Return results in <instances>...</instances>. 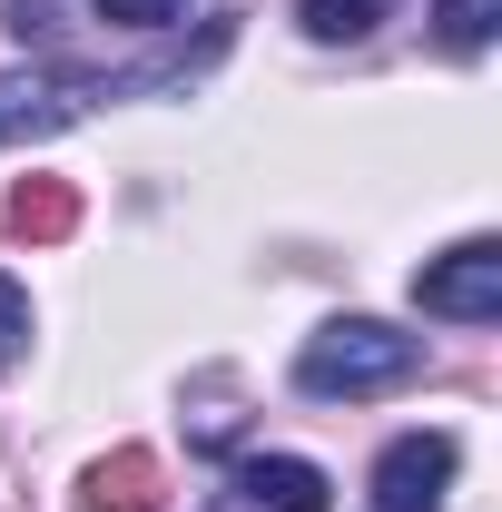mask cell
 Returning a JSON list of instances; mask_svg holds the SVG:
<instances>
[{
	"instance_id": "cell-9",
	"label": "cell",
	"mask_w": 502,
	"mask_h": 512,
	"mask_svg": "<svg viewBox=\"0 0 502 512\" xmlns=\"http://www.w3.org/2000/svg\"><path fill=\"white\" fill-rule=\"evenodd\" d=\"M493 20H502V0H434L443 50H483V40H493Z\"/></svg>"
},
{
	"instance_id": "cell-6",
	"label": "cell",
	"mask_w": 502,
	"mask_h": 512,
	"mask_svg": "<svg viewBox=\"0 0 502 512\" xmlns=\"http://www.w3.org/2000/svg\"><path fill=\"white\" fill-rule=\"evenodd\" d=\"M148 483H158V463L148 453H119V463L89 473V512H148Z\"/></svg>"
},
{
	"instance_id": "cell-3",
	"label": "cell",
	"mask_w": 502,
	"mask_h": 512,
	"mask_svg": "<svg viewBox=\"0 0 502 512\" xmlns=\"http://www.w3.org/2000/svg\"><path fill=\"white\" fill-rule=\"evenodd\" d=\"M453 434H394L375 453V512H443L453 493Z\"/></svg>"
},
{
	"instance_id": "cell-2",
	"label": "cell",
	"mask_w": 502,
	"mask_h": 512,
	"mask_svg": "<svg viewBox=\"0 0 502 512\" xmlns=\"http://www.w3.org/2000/svg\"><path fill=\"white\" fill-rule=\"evenodd\" d=\"M414 306L443 325H493L502 316V247L493 237H463L453 256H434L424 276H414Z\"/></svg>"
},
{
	"instance_id": "cell-1",
	"label": "cell",
	"mask_w": 502,
	"mask_h": 512,
	"mask_svg": "<svg viewBox=\"0 0 502 512\" xmlns=\"http://www.w3.org/2000/svg\"><path fill=\"white\" fill-rule=\"evenodd\" d=\"M414 375H424V335H404L384 316H335V325H315L306 355H296V384L325 394V404H365V394H394Z\"/></svg>"
},
{
	"instance_id": "cell-5",
	"label": "cell",
	"mask_w": 502,
	"mask_h": 512,
	"mask_svg": "<svg viewBox=\"0 0 502 512\" xmlns=\"http://www.w3.org/2000/svg\"><path fill=\"white\" fill-rule=\"evenodd\" d=\"M79 119L69 89H30V79H0V138H60Z\"/></svg>"
},
{
	"instance_id": "cell-4",
	"label": "cell",
	"mask_w": 502,
	"mask_h": 512,
	"mask_svg": "<svg viewBox=\"0 0 502 512\" xmlns=\"http://www.w3.org/2000/svg\"><path fill=\"white\" fill-rule=\"evenodd\" d=\"M237 493L256 512H325L335 503V483H325V463L306 453H247V473H237Z\"/></svg>"
},
{
	"instance_id": "cell-7",
	"label": "cell",
	"mask_w": 502,
	"mask_h": 512,
	"mask_svg": "<svg viewBox=\"0 0 502 512\" xmlns=\"http://www.w3.org/2000/svg\"><path fill=\"white\" fill-rule=\"evenodd\" d=\"M69 217H79V197H69V188H50V178L10 188V227H20V237H69Z\"/></svg>"
},
{
	"instance_id": "cell-10",
	"label": "cell",
	"mask_w": 502,
	"mask_h": 512,
	"mask_svg": "<svg viewBox=\"0 0 502 512\" xmlns=\"http://www.w3.org/2000/svg\"><path fill=\"white\" fill-rule=\"evenodd\" d=\"M109 30H178L188 20V0H89Z\"/></svg>"
},
{
	"instance_id": "cell-12",
	"label": "cell",
	"mask_w": 502,
	"mask_h": 512,
	"mask_svg": "<svg viewBox=\"0 0 502 512\" xmlns=\"http://www.w3.org/2000/svg\"><path fill=\"white\" fill-rule=\"evenodd\" d=\"M217 512H256V503H247V493H227V503H217Z\"/></svg>"
},
{
	"instance_id": "cell-8",
	"label": "cell",
	"mask_w": 502,
	"mask_h": 512,
	"mask_svg": "<svg viewBox=\"0 0 502 512\" xmlns=\"http://www.w3.org/2000/svg\"><path fill=\"white\" fill-rule=\"evenodd\" d=\"M375 20H394V0H306V30H315V40H365Z\"/></svg>"
},
{
	"instance_id": "cell-11",
	"label": "cell",
	"mask_w": 502,
	"mask_h": 512,
	"mask_svg": "<svg viewBox=\"0 0 502 512\" xmlns=\"http://www.w3.org/2000/svg\"><path fill=\"white\" fill-rule=\"evenodd\" d=\"M20 345H30V296L0 276V365H20Z\"/></svg>"
}]
</instances>
